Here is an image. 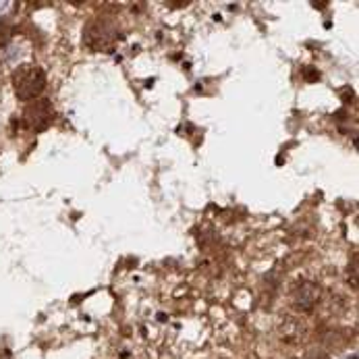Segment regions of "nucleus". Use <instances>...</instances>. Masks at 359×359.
<instances>
[{
    "instance_id": "obj_3",
    "label": "nucleus",
    "mask_w": 359,
    "mask_h": 359,
    "mask_svg": "<svg viewBox=\"0 0 359 359\" xmlns=\"http://www.w3.org/2000/svg\"><path fill=\"white\" fill-rule=\"evenodd\" d=\"M316 297H318V291L314 286H303L299 291V305H303V309H309V305L314 303Z\"/></svg>"
},
{
    "instance_id": "obj_1",
    "label": "nucleus",
    "mask_w": 359,
    "mask_h": 359,
    "mask_svg": "<svg viewBox=\"0 0 359 359\" xmlns=\"http://www.w3.org/2000/svg\"><path fill=\"white\" fill-rule=\"evenodd\" d=\"M13 85L19 100H36L46 87V73L36 64H23L13 75Z\"/></svg>"
},
{
    "instance_id": "obj_2",
    "label": "nucleus",
    "mask_w": 359,
    "mask_h": 359,
    "mask_svg": "<svg viewBox=\"0 0 359 359\" xmlns=\"http://www.w3.org/2000/svg\"><path fill=\"white\" fill-rule=\"evenodd\" d=\"M23 121H25V125H27L29 129H34V131H44V129L50 125V121H52L50 102H48V100H36V102H31V104L25 108Z\"/></svg>"
}]
</instances>
